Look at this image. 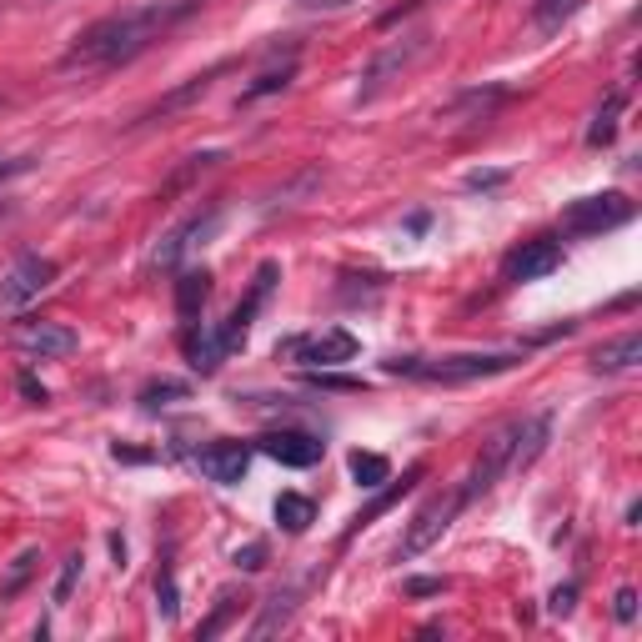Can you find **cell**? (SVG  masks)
Instances as JSON below:
<instances>
[{
	"label": "cell",
	"instance_id": "obj_12",
	"mask_svg": "<svg viewBox=\"0 0 642 642\" xmlns=\"http://www.w3.org/2000/svg\"><path fill=\"white\" fill-rule=\"evenodd\" d=\"M562 266V246L552 236H537V241H522L512 256H507V281H542Z\"/></svg>",
	"mask_w": 642,
	"mask_h": 642
},
{
	"label": "cell",
	"instance_id": "obj_11",
	"mask_svg": "<svg viewBox=\"0 0 642 642\" xmlns=\"http://www.w3.org/2000/svg\"><path fill=\"white\" fill-rule=\"evenodd\" d=\"M221 216H226V206H206V216H191L186 226H176L161 246H156V266H176L191 246H206L211 236H216V226H221Z\"/></svg>",
	"mask_w": 642,
	"mask_h": 642
},
{
	"label": "cell",
	"instance_id": "obj_13",
	"mask_svg": "<svg viewBox=\"0 0 642 642\" xmlns=\"http://www.w3.org/2000/svg\"><path fill=\"white\" fill-rule=\"evenodd\" d=\"M256 452H266L271 462L296 467V472H306V467L321 462V442L311 432H266V437H256Z\"/></svg>",
	"mask_w": 642,
	"mask_h": 642
},
{
	"label": "cell",
	"instance_id": "obj_17",
	"mask_svg": "<svg viewBox=\"0 0 642 642\" xmlns=\"http://www.w3.org/2000/svg\"><path fill=\"white\" fill-rule=\"evenodd\" d=\"M206 301H211V271H181V281H176V316L181 321H201Z\"/></svg>",
	"mask_w": 642,
	"mask_h": 642
},
{
	"label": "cell",
	"instance_id": "obj_10",
	"mask_svg": "<svg viewBox=\"0 0 642 642\" xmlns=\"http://www.w3.org/2000/svg\"><path fill=\"white\" fill-rule=\"evenodd\" d=\"M276 276H281V266H276V261H261V266H256V276H251V291H246V301H236V311L226 316V327H221V342H226V352L246 342V332H251L256 311L266 306V296H271Z\"/></svg>",
	"mask_w": 642,
	"mask_h": 642
},
{
	"label": "cell",
	"instance_id": "obj_30",
	"mask_svg": "<svg viewBox=\"0 0 642 642\" xmlns=\"http://www.w3.org/2000/svg\"><path fill=\"white\" fill-rule=\"evenodd\" d=\"M81 562H86L81 552H71V557L61 562V577H56V592H51V602H56V607H66V602H71V592H76V582H81Z\"/></svg>",
	"mask_w": 642,
	"mask_h": 642
},
{
	"label": "cell",
	"instance_id": "obj_33",
	"mask_svg": "<svg viewBox=\"0 0 642 642\" xmlns=\"http://www.w3.org/2000/svg\"><path fill=\"white\" fill-rule=\"evenodd\" d=\"M241 572H261L266 567V542H246V547H236V557H231Z\"/></svg>",
	"mask_w": 642,
	"mask_h": 642
},
{
	"label": "cell",
	"instance_id": "obj_39",
	"mask_svg": "<svg viewBox=\"0 0 642 642\" xmlns=\"http://www.w3.org/2000/svg\"><path fill=\"white\" fill-rule=\"evenodd\" d=\"M296 6H301V11H347L352 0H296Z\"/></svg>",
	"mask_w": 642,
	"mask_h": 642
},
{
	"label": "cell",
	"instance_id": "obj_25",
	"mask_svg": "<svg viewBox=\"0 0 642 642\" xmlns=\"http://www.w3.org/2000/svg\"><path fill=\"white\" fill-rule=\"evenodd\" d=\"M622 106H627V96H622V91H612V96L602 101V111H597V116H592V126H587V146H612Z\"/></svg>",
	"mask_w": 642,
	"mask_h": 642
},
{
	"label": "cell",
	"instance_id": "obj_6",
	"mask_svg": "<svg viewBox=\"0 0 642 642\" xmlns=\"http://www.w3.org/2000/svg\"><path fill=\"white\" fill-rule=\"evenodd\" d=\"M632 221V201L622 191H602V196H577L567 211H562V231L567 236H602V231H617Z\"/></svg>",
	"mask_w": 642,
	"mask_h": 642
},
{
	"label": "cell",
	"instance_id": "obj_7",
	"mask_svg": "<svg viewBox=\"0 0 642 642\" xmlns=\"http://www.w3.org/2000/svg\"><path fill=\"white\" fill-rule=\"evenodd\" d=\"M362 347L347 327H327V332H306V337H286L276 342V357H296L301 367H342L352 362Z\"/></svg>",
	"mask_w": 642,
	"mask_h": 642
},
{
	"label": "cell",
	"instance_id": "obj_38",
	"mask_svg": "<svg viewBox=\"0 0 642 642\" xmlns=\"http://www.w3.org/2000/svg\"><path fill=\"white\" fill-rule=\"evenodd\" d=\"M311 382H316V387H332V392H362V382H352V377H321V372H316Z\"/></svg>",
	"mask_w": 642,
	"mask_h": 642
},
{
	"label": "cell",
	"instance_id": "obj_36",
	"mask_svg": "<svg viewBox=\"0 0 642 642\" xmlns=\"http://www.w3.org/2000/svg\"><path fill=\"white\" fill-rule=\"evenodd\" d=\"M407 592H412V597H437V592H447V582H442V577H412Z\"/></svg>",
	"mask_w": 642,
	"mask_h": 642
},
{
	"label": "cell",
	"instance_id": "obj_8",
	"mask_svg": "<svg viewBox=\"0 0 642 642\" xmlns=\"http://www.w3.org/2000/svg\"><path fill=\"white\" fill-rule=\"evenodd\" d=\"M512 452H517V422L497 427V432L482 442V452H477V462H472V472H467V482H462L467 502H472V497H487L502 477H512Z\"/></svg>",
	"mask_w": 642,
	"mask_h": 642
},
{
	"label": "cell",
	"instance_id": "obj_35",
	"mask_svg": "<svg viewBox=\"0 0 642 642\" xmlns=\"http://www.w3.org/2000/svg\"><path fill=\"white\" fill-rule=\"evenodd\" d=\"M612 612H617V622H632V617H637V592H632V587H617Z\"/></svg>",
	"mask_w": 642,
	"mask_h": 642
},
{
	"label": "cell",
	"instance_id": "obj_37",
	"mask_svg": "<svg viewBox=\"0 0 642 642\" xmlns=\"http://www.w3.org/2000/svg\"><path fill=\"white\" fill-rule=\"evenodd\" d=\"M502 181H507V171H472V176H467L472 191H487V186H502Z\"/></svg>",
	"mask_w": 642,
	"mask_h": 642
},
{
	"label": "cell",
	"instance_id": "obj_26",
	"mask_svg": "<svg viewBox=\"0 0 642 642\" xmlns=\"http://www.w3.org/2000/svg\"><path fill=\"white\" fill-rule=\"evenodd\" d=\"M291 76H296V56H291V61H281L276 71H261V76L241 91V106H251V101H261V96H271V91H286V86H291Z\"/></svg>",
	"mask_w": 642,
	"mask_h": 642
},
{
	"label": "cell",
	"instance_id": "obj_15",
	"mask_svg": "<svg viewBox=\"0 0 642 642\" xmlns=\"http://www.w3.org/2000/svg\"><path fill=\"white\" fill-rule=\"evenodd\" d=\"M221 71H226V66H211V71H201V76H191L186 86H176V91H166V96H161V101H156L151 111H141V116H136V126H146V121H161V116H176V111H186L191 101H201V96L211 91V81H216Z\"/></svg>",
	"mask_w": 642,
	"mask_h": 642
},
{
	"label": "cell",
	"instance_id": "obj_41",
	"mask_svg": "<svg viewBox=\"0 0 642 642\" xmlns=\"http://www.w3.org/2000/svg\"><path fill=\"white\" fill-rule=\"evenodd\" d=\"M21 171H31V156H16L11 166H0V181H11V176H21Z\"/></svg>",
	"mask_w": 642,
	"mask_h": 642
},
{
	"label": "cell",
	"instance_id": "obj_9",
	"mask_svg": "<svg viewBox=\"0 0 642 642\" xmlns=\"http://www.w3.org/2000/svg\"><path fill=\"white\" fill-rule=\"evenodd\" d=\"M11 342H16V352H26V357H36V362H46V357H71V352L81 347V337L66 327V321H21V327L11 332Z\"/></svg>",
	"mask_w": 642,
	"mask_h": 642
},
{
	"label": "cell",
	"instance_id": "obj_14",
	"mask_svg": "<svg viewBox=\"0 0 642 642\" xmlns=\"http://www.w3.org/2000/svg\"><path fill=\"white\" fill-rule=\"evenodd\" d=\"M251 467V447L246 442H211L201 447V477L221 482V487H236Z\"/></svg>",
	"mask_w": 642,
	"mask_h": 642
},
{
	"label": "cell",
	"instance_id": "obj_21",
	"mask_svg": "<svg viewBox=\"0 0 642 642\" xmlns=\"http://www.w3.org/2000/svg\"><path fill=\"white\" fill-rule=\"evenodd\" d=\"M507 101V86H487V91H467V96H457V106L447 111V121H467V126H477V121H492V111Z\"/></svg>",
	"mask_w": 642,
	"mask_h": 642
},
{
	"label": "cell",
	"instance_id": "obj_32",
	"mask_svg": "<svg viewBox=\"0 0 642 642\" xmlns=\"http://www.w3.org/2000/svg\"><path fill=\"white\" fill-rule=\"evenodd\" d=\"M231 612H236V592H221V597H216V612L201 622V632H196V637H201V642H211V637L231 622Z\"/></svg>",
	"mask_w": 642,
	"mask_h": 642
},
{
	"label": "cell",
	"instance_id": "obj_16",
	"mask_svg": "<svg viewBox=\"0 0 642 642\" xmlns=\"http://www.w3.org/2000/svg\"><path fill=\"white\" fill-rule=\"evenodd\" d=\"M547 437H552V412L517 417V452H512V472H527V467L547 452Z\"/></svg>",
	"mask_w": 642,
	"mask_h": 642
},
{
	"label": "cell",
	"instance_id": "obj_19",
	"mask_svg": "<svg viewBox=\"0 0 642 642\" xmlns=\"http://www.w3.org/2000/svg\"><path fill=\"white\" fill-rule=\"evenodd\" d=\"M296 602H301V587H281V592H271V597H266V607H261V617L251 622V637H271V632H281V627L296 617Z\"/></svg>",
	"mask_w": 642,
	"mask_h": 642
},
{
	"label": "cell",
	"instance_id": "obj_2",
	"mask_svg": "<svg viewBox=\"0 0 642 642\" xmlns=\"http://www.w3.org/2000/svg\"><path fill=\"white\" fill-rule=\"evenodd\" d=\"M522 362H527L522 352H452V357H392L387 372H392V377H417V382L462 387V382H482V377L517 372Z\"/></svg>",
	"mask_w": 642,
	"mask_h": 642
},
{
	"label": "cell",
	"instance_id": "obj_22",
	"mask_svg": "<svg viewBox=\"0 0 642 642\" xmlns=\"http://www.w3.org/2000/svg\"><path fill=\"white\" fill-rule=\"evenodd\" d=\"M642 362V337L637 332H627V337H617V342H602L597 352H592V367L597 372H627V367H637Z\"/></svg>",
	"mask_w": 642,
	"mask_h": 642
},
{
	"label": "cell",
	"instance_id": "obj_23",
	"mask_svg": "<svg viewBox=\"0 0 642 642\" xmlns=\"http://www.w3.org/2000/svg\"><path fill=\"white\" fill-rule=\"evenodd\" d=\"M347 472H352V482H357L362 492H382V487L392 482V462H387L382 452H352V457H347Z\"/></svg>",
	"mask_w": 642,
	"mask_h": 642
},
{
	"label": "cell",
	"instance_id": "obj_24",
	"mask_svg": "<svg viewBox=\"0 0 642 642\" xmlns=\"http://www.w3.org/2000/svg\"><path fill=\"white\" fill-rule=\"evenodd\" d=\"M276 522H281V532L301 537V532L316 522V502L301 497V492H281V497H276Z\"/></svg>",
	"mask_w": 642,
	"mask_h": 642
},
{
	"label": "cell",
	"instance_id": "obj_5",
	"mask_svg": "<svg viewBox=\"0 0 642 642\" xmlns=\"http://www.w3.org/2000/svg\"><path fill=\"white\" fill-rule=\"evenodd\" d=\"M56 286V261L51 256H41V251H26V256H16L6 271H0V316H16V311H26L41 291H51Z\"/></svg>",
	"mask_w": 642,
	"mask_h": 642
},
{
	"label": "cell",
	"instance_id": "obj_29",
	"mask_svg": "<svg viewBox=\"0 0 642 642\" xmlns=\"http://www.w3.org/2000/svg\"><path fill=\"white\" fill-rule=\"evenodd\" d=\"M186 397H191L186 382H151L141 392V407H171V402H186Z\"/></svg>",
	"mask_w": 642,
	"mask_h": 642
},
{
	"label": "cell",
	"instance_id": "obj_27",
	"mask_svg": "<svg viewBox=\"0 0 642 642\" xmlns=\"http://www.w3.org/2000/svg\"><path fill=\"white\" fill-rule=\"evenodd\" d=\"M36 562H41V552H36V547H26V552H21V557L11 562V572H6V577H0V602H11V597H16V592H21V587L31 582V572H36Z\"/></svg>",
	"mask_w": 642,
	"mask_h": 642
},
{
	"label": "cell",
	"instance_id": "obj_18",
	"mask_svg": "<svg viewBox=\"0 0 642 642\" xmlns=\"http://www.w3.org/2000/svg\"><path fill=\"white\" fill-rule=\"evenodd\" d=\"M422 477H427V467H407V472H402V482H392V487H387V492H382V497H377L372 507H362V512L352 517V527H347V537H352V532H362L367 522H377L382 512H392V507H397V502H402V497H407V492H412V487L422 482Z\"/></svg>",
	"mask_w": 642,
	"mask_h": 642
},
{
	"label": "cell",
	"instance_id": "obj_1",
	"mask_svg": "<svg viewBox=\"0 0 642 642\" xmlns=\"http://www.w3.org/2000/svg\"><path fill=\"white\" fill-rule=\"evenodd\" d=\"M201 6L206 0H146V6L116 11L71 41V51L61 56V71H116V66L136 61L141 51H151L171 26H181Z\"/></svg>",
	"mask_w": 642,
	"mask_h": 642
},
{
	"label": "cell",
	"instance_id": "obj_40",
	"mask_svg": "<svg viewBox=\"0 0 642 642\" xmlns=\"http://www.w3.org/2000/svg\"><path fill=\"white\" fill-rule=\"evenodd\" d=\"M21 392H26V402H36V407L46 402V387H41L36 377H21Z\"/></svg>",
	"mask_w": 642,
	"mask_h": 642
},
{
	"label": "cell",
	"instance_id": "obj_31",
	"mask_svg": "<svg viewBox=\"0 0 642 642\" xmlns=\"http://www.w3.org/2000/svg\"><path fill=\"white\" fill-rule=\"evenodd\" d=\"M156 612H161L166 622H176V612H181V597H176V577H171V567H161V572H156Z\"/></svg>",
	"mask_w": 642,
	"mask_h": 642
},
{
	"label": "cell",
	"instance_id": "obj_4",
	"mask_svg": "<svg viewBox=\"0 0 642 642\" xmlns=\"http://www.w3.org/2000/svg\"><path fill=\"white\" fill-rule=\"evenodd\" d=\"M462 507H467V492H462V487L427 497V502L417 507V517L407 522L402 542H397V562H412V557H422L432 542H442V532L457 522V512H462Z\"/></svg>",
	"mask_w": 642,
	"mask_h": 642
},
{
	"label": "cell",
	"instance_id": "obj_20",
	"mask_svg": "<svg viewBox=\"0 0 642 642\" xmlns=\"http://www.w3.org/2000/svg\"><path fill=\"white\" fill-rule=\"evenodd\" d=\"M186 357H191V367H196L201 377H211V372L221 367V357H226L221 332H211V327H201V332H196V321H191V332H186Z\"/></svg>",
	"mask_w": 642,
	"mask_h": 642
},
{
	"label": "cell",
	"instance_id": "obj_3",
	"mask_svg": "<svg viewBox=\"0 0 642 642\" xmlns=\"http://www.w3.org/2000/svg\"><path fill=\"white\" fill-rule=\"evenodd\" d=\"M427 46H432V36L427 31H412V36H397V41H387L367 66H362V81H357V101H377L392 81H402V71H412L422 56H427Z\"/></svg>",
	"mask_w": 642,
	"mask_h": 642
},
{
	"label": "cell",
	"instance_id": "obj_28",
	"mask_svg": "<svg viewBox=\"0 0 642 642\" xmlns=\"http://www.w3.org/2000/svg\"><path fill=\"white\" fill-rule=\"evenodd\" d=\"M572 11H577V0H537L532 21H537V31H557V26H562Z\"/></svg>",
	"mask_w": 642,
	"mask_h": 642
},
{
	"label": "cell",
	"instance_id": "obj_34",
	"mask_svg": "<svg viewBox=\"0 0 642 642\" xmlns=\"http://www.w3.org/2000/svg\"><path fill=\"white\" fill-rule=\"evenodd\" d=\"M572 602H577V587H572V582H562V587H557V592L547 597V612L567 617V612H572Z\"/></svg>",
	"mask_w": 642,
	"mask_h": 642
}]
</instances>
